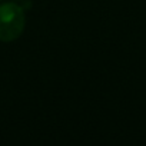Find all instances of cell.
I'll use <instances>...</instances> for the list:
<instances>
[{"label":"cell","instance_id":"cell-1","mask_svg":"<svg viewBox=\"0 0 146 146\" xmlns=\"http://www.w3.org/2000/svg\"><path fill=\"white\" fill-rule=\"evenodd\" d=\"M25 10L16 3L0 5V42L9 43L19 39L25 30Z\"/></svg>","mask_w":146,"mask_h":146}]
</instances>
